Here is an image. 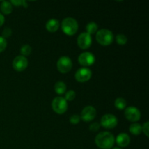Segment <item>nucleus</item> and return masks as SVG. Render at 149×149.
<instances>
[{
    "label": "nucleus",
    "mask_w": 149,
    "mask_h": 149,
    "mask_svg": "<svg viewBox=\"0 0 149 149\" xmlns=\"http://www.w3.org/2000/svg\"><path fill=\"white\" fill-rule=\"evenodd\" d=\"M95 143L98 148L101 149H111L115 143V138L111 132L104 131L96 135Z\"/></svg>",
    "instance_id": "obj_1"
},
{
    "label": "nucleus",
    "mask_w": 149,
    "mask_h": 149,
    "mask_svg": "<svg viewBox=\"0 0 149 149\" xmlns=\"http://www.w3.org/2000/svg\"><path fill=\"white\" fill-rule=\"evenodd\" d=\"M62 30L65 34L72 36L75 34L79 29V24L77 20L71 17H65L62 21Z\"/></svg>",
    "instance_id": "obj_2"
},
{
    "label": "nucleus",
    "mask_w": 149,
    "mask_h": 149,
    "mask_svg": "<svg viewBox=\"0 0 149 149\" xmlns=\"http://www.w3.org/2000/svg\"><path fill=\"white\" fill-rule=\"evenodd\" d=\"M125 116L127 119L132 122H136L141 119V113L139 109L134 106L127 107L125 111Z\"/></svg>",
    "instance_id": "obj_7"
},
{
    "label": "nucleus",
    "mask_w": 149,
    "mask_h": 149,
    "mask_svg": "<svg viewBox=\"0 0 149 149\" xmlns=\"http://www.w3.org/2000/svg\"><path fill=\"white\" fill-rule=\"evenodd\" d=\"M52 107L55 113L58 114H63L68 109V103L64 97H56L52 100Z\"/></svg>",
    "instance_id": "obj_4"
},
{
    "label": "nucleus",
    "mask_w": 149,
    "mask_h": 149,
    "mask_svg": "<svg viewBox=\"0 0 149 149\" xmlns=\"http://www.w3.org/2000/svg\"><path fill=\"white\" fill-rule=\"evenodd\" d=\"M117 124V118L115 115L111 113H106L103 115L100 119V125L106 129H113L116 127Z\"/></svg>",
    "instance_id": "obj_6"
},
{
    "label": "nucleus",
    "mask_w": 149,
    "mask_h": 149,
    "mask_svg": "<svg viewBox=\"0 0 149 149\" xmlns=\"http://www.w3.org/2000/svg\"><path fill=\"white\" fill-rule=\"evenodd\" d=\"M78 61L80 65L83 66H90L95 62V57L92 52H84L80 54L78 58Z\"/></svg>",
    "instance_id": "obj_11"
},
{
    "label": "nucleus",
    "mask_w": 149,
    "mask_h": 149,
    "mask_svg": "<svg viewBox=\"0 0 149 149\" xmlns=\"http://www.w3.org/2000/svg\"><path fill=\"white\" fill-rule=\"evenodd\" d=\"M12 33L13 32H12V30L10 28H5L2 31V37L4 38V39L7 37H10L12 35Z\"/></svg>",
    "instance_id": "obj_26"
},
{
    "label": "nucleus",
    "mask_w": 149,
    "mask_h": 149,
    "mask_svg": "<svg viewBox=\"0 0 149 149\" xmlns=\"http://www.w3.org/2000/svg\"><path fill=\"white\" fill-rule=\"evenodd\" d=\"M112 149H122V148H119V147H113Z\"/></svg>",
    "instance_id": "obj_30"
},
{
    "label": "nucleus",
    "mask_w": 149,
    "mask_h": 149,
    "mask_svg": "<svg viewBox=\"0 0 149 149\" xmlns=\"http://www.w3.org/2000/svg\"><path fill=\"white\" fill-rule=\"evenodd\" d=\"M29 61L26 57L23 55H17L14 58L13 62V66L15 71H23L28 67Z\"/></svg>",
    "instance_id": "obj_12"
},
{
    "label": "nucleus",
    "mask_w": 149,
    "mask_h": 149,
    "mask_svg": "<svg viewBox=\"0 0 149 149\" xmlns=\"http://www.w3.org/2000/svg\"><path fill=\"white\" fill-rule=\"evenodd\" d=\"M0 10L4 14H10L13 12V5L10 3V1H2L1 3V5H0Z\"/></svg>",
    "instance_id": "obj_15"
},
{
    "label": "nucleus",
    "mask_w": 149,
    "mask_h": 149,
    "mask_svg": "<svg viewBox=\"0 0 149 149\" xmlns=\"http://www.w3.org/2000/svg\"><path fill=\"white\" fill-rule=\"evenodd\" d=\"M7 45V42L6 39L3 38L2 36H0V52H3L6 49Z\"/></svg>",
    "instance_id": "obj_25"
},
{
    "label": "nucleus",
    "mask_w": 149,
    "mask_h": 149,
    "mask_svg": "<svg viewBox=\"0 0 149 149\" xmlns=\"http://www.w3.org/2000/svg\"><path fill=\"white\" fill-rule=\"evenodd\" d=\"M72 61L68 56H62L57 62V68L61 73L66 74L72 68Z\"/></svg>",
    "instance_id": "obj_5"
},
{
    "label": "nucleus",
    "mask_w": 149,
    "mask_h": 149,
    "mask_svg": "<svg viewBox=\"0 0 149 149\" xmlns=\"http://www.w3.org/2000/svg\"><path fill=\"white\" fill-rule=\"evenodd\" d=\"M10 3L12 4V5H15V6H20V5H23L25 7H28V4H26V1H24V0H12L10 1Z\"/></svg>",
    "instance_id": "obj_24"
},
{
    "label": "nucleus",
    "mask_w": 149,
    "mask_h": 149,
    "mask_svg": "<svg viewBox=\"0 0 149 149\" xmlns=\"http://www.w3.org/2000/svg\"><path fill=\"white\" fill-rule=\"evenodd\" d=\"M116 41L119 45H124L127 42V38L123 33H119L116 36Z\"/></svg>",
    "instance_id": "obj_21"
},
{
    "label": "nucleus",
    "mask_w": 149,
    "mask_h": 149,
    "mask_svg": "<svg viewBox=\"0 0 149 149\" xmlns=\"http://www.w3.org/2000/svg\"><path fill=\"white\" fill-rule=\"evenodd\" d=\"M115 107L119 110H123L127 106V101L123 97H118L115 100L114 102Z\"/></svg>",
    "instance_id": "obj_19"
},
{
    "label": "nucleus",
    "mask_w": 149,
    "mask_h": 149,
    "mask_svg": "<svg viewBox=\"0 0 149 149\" xmlns=\"http://www.w3.org/2000/svg\"><path fill=\"white\" fill-rule=\"evenodd\" d=\"M148 130H149V122L147 121L145 123L143 124V125L142 126V132H143V133L145 134L146 136L148 137Z\"/></svg>",
    "instance_id": "obj_27"
},
{
    "label": "nucleus",
    "mask_w": 149,
    "mask_h": 149,
    "mask_svg": "<svg viewBox=\"0 0 149 149\" xmlns=\"http://www.w3.org/2000/svg\"><path fill=\"white\" fill-rule=\"evenodd\" d=\"M97 29H98V26H97V23L93 21L88 23L87 24V26H86L87 33H88L90 35L93 34V33H95L97 31Z\"/></svg>",
    "instance_id": "obj_18"
},
{
    "label": "nucleus",
    "mask_w": 149,
    "mask_h": 149,
    "mask_svg": "<svg viewBox=\"0 0 149 149\" xmlns=\"http://www.w3.org/2000/svg\"><path fill=\"white\" fill-rule=\"evenodd\" d=\"M80 116L78 114H74L72 116H71L70 117V122H71L72 125H77L79 122H80Z\"/></svg>",
    "instance_id": "obj_23"
},
{
    "label": "nucleus",
    "mask_w": 149,
    "mask_h": 149,
    "mask_svg": "<svg viewBox=\"0 0 149 149\" xmlns=\"http://www.w3.org/2000/svg\"><path fill=\"white\" fill-rule=\"evenodd\" d=\"M130 132L134 135H139L142 132V126L139 123H132L130 126Z\"/></svg>",
    "instance_id": "obj_17"
},
{
    "label": "nucleus",
    "mask_w": 149,
    "mask_h": 149,
    "mask_svg": "<svg viewBox=\"0 0 149 149\" xmlns=\"http://www.w3.org/2000/svg\"><path fill=\"white\" fill-rule=\"evenodd\" d=\"M96 40L103 46L111 45L113 41V34L112 31L106 29H102L97 31L96 33Z\"/></svg>",
    "instance_id": "obj_3"
},
{
    "label": "nucleus",
    "mask_w": 149,
    "mask_h": 149,
    "mask_svg": "<svg viewBox=\"0 0 149 149\" xmlns=\"http://www.w3.org/2000/svg\"><path fill=\"white\" fill-rule=\"evenodd\" d=\"M91 70L87 67H83L77 71L75 74V79L79 82H86L89 81L92 77Z\"/></svg>",
    "instance_id": "obj_8"
},
{
    "label": "nucleus",
    "mask_w": 149,
    "mask_h": 149,
    "mask_svg": "<svg viewBox=\"0 0 149 149\" xmlns=\"http://www.w3.org/2000/svg\"><path fill=\"white\" fill-rule=\"evenodd\" d=\"M92 36L87 32H82L77 38V45L81 49H87L92 45Z\"/></svg>",
    "instance_id": "obj_9"
},
{
    "label": "nucleus",
    "mask_w": 149,
    "mask_h": 149,
    "mask_svg": "<svg viewBox=\"0 0 149 149\" xmlns=\"http://www.w3.org/2000/svg\"><path fill=\"white\" fill-rule=\"evenodd\" d=\"M32 48L29 45H24L20 48V53L23 56H28L31 53Z\"/></svg>",
    "instance_id": "obj_20"
},
{
    "label": "nucleus",
    "mask_w": 149,
    "mask_h": 149,
    "mask_svg": "<svg viewBox=\"0 0 149 149\" xmlns=\"http://www.w3.org/2000/svg\"><path fill=\"white\" fill-rule=\"evenodd\" d=\"M76 97V93L74 90H68V92L65 93V99L66 100V101H71V100H74Z\"/></svg>",
    "instance_id": "obj_22"
},
{
    "label": "nucleus",
    "mask_w": 149,
    "mask_h": 149,
    "mask_svg": "<svg viewBox=\"0 0 149 149\" xmlns=\"http://www.w3.org/2000/svg\"><path fill=\"white\" fill-rule=\"evenodd\" d=\"M96 114H97V111L96 109H95L93 106H87L83 109L81 111V116L80 118L82 119L84 122H89L93 121V119L95 118Z\"/></svg>",
    "instance_id": "obj_10"
},
{
    "label": "nucleus",
    "mask_w": 149,
    "mask_h": 149,
    "mask_svg": "<svg viewBox=\"0 0 149 149\" xmlns=\"http://www.w3.org/2000/svg\"><path fill=\"white\" fill-rule=\"evenodd\" d=\"M54 87H55V91L58 95L64 94L66 91V84L62 81H59L55 83Z\"/></svg>",
    "instance_id": "obj_16"
},
{
    "label": "nucleus",
    "mask_w": 149,
    "mask_h": 149,
    "mask_svg": "<svg viewBox=\"0 0 149 149\" xmlns=\"http://www.w3.org/2000/svg\"><path fill=\"white\" fill-rule=\"evenodd\" d=\"M4 20H5V19H4V15H3L1 13H0V26H1L3 24H4Z\"/></svg>",
    "instance_id": "obj_29"
},
{
    "label": "nucleus",
    "mask_w": 149,
    "mask_h": 149,
    "mask_svg": "<svg viewBox=\"0 0 149 149\" xmlns=\"http://www.w3.org/2000/svg\"><path fill=\"white\" fill-rule=\"evenodd\" d=\"M115 141L119 146V148H123V147H127L130 143V138L127 133H120L118 135L116 138L115 139Z\"/></svg>",
    "instance_id": "obj_13"
},
{
    "label": "nucleus",
    "mask_w": 149,
    "mask_h": 149,
    "mask_svg": "<svg viewBox=\"0 0 149 149\" xmlns=\"http://www.w3.org/2000/svg\"><path fill=\"white\" fill-rule=\"evenodd\" d=\"M46 29L49 32H55L58 30L60 26V23L58 20L52 18L46 23Z\"/></svg>",
    "instance_id": "obj_14"
},
{
    "label": "nucleus",
    "mask_w": 149,
    "mask_h": 149,
    "mask_svg": "<svg viewBox=\"0 0 149 149\" xmlns=\"http://www.w3.org/2000/svg\"><path fill=\"white\" fill-rule=\"evenodd\" d=\"M100 127V125L97 122H93L90 125V130L93 132H96L98 130Z\"/></svg>",
    "instance_id": "obj_28"
}]
</instances>
